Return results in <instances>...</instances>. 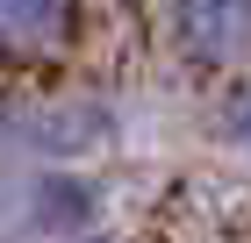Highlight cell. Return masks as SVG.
I'll use <instances>...</instances> for the list:
<instances>
[{
  "label": "cell",
  "instance_id": "cell-5",
  "mask_svg": "<svg viewBox=\"0 0 251 243\" xmlns=\"http://www.w3.org/2000/svg\"><path fill=\"white\" fill-rule=\"evenodd\" d=\"M72 243H115V236H72Z\"/></svg>",
  "mask_w": 251,
  "mask_h": 243
},
{
  "label": "cell",
  "instance_id": "cell-6",
  "mask_svg": "<svg viewBox=\"0 0 251 243\" xmlns=\"http://www.w3.org/2000/svg\"><path fill=\"white\" fill-rule=\"evenodd\" d=\"M244 150H251V143H244Z\"/></svg>",
  "mask_w": 251,
  "mask_h": 243
},
{
  "label": "cell",
  "instance_id": "cell-3",
  "mask_svg": "<svg viewBox=\"0 0 251 243\" xmlns=\"http://www.w3.org/2000/svg\"><path fill=\"white\" fill-rule=\"evenodd\" d=\"M79 0H0V50L15 57H43L72 36Z\"/></svg>",
  "mask_w": 251,
  "mask_h": 243
},
{
  "label": "cell",
  "instance_id": "cell-4",
  "mask_svg": "<svg viewBox=\"0 0 251 243\" xmlns=\"http://www.w3.org/2000/svg\"><path fill=\"white\" fill-rule=\"evenodd\" d=\"M230 136H237V143H251V93L230 108Z\"/></svg>",
  "mask_w": 251,
  "mask_h": 243
},
{
  "label": "cell",
  "instance_id": "cell-1",
  "mask_svg": "<svg viewBox=\"0 0 251 243\" xmlns=\"http://www.w3.org/2000/svg\"><path fill=\"white\" fill-rule=\"evenodd\" d=\"M115 143V108L100 93H22L0 108V150L22 165H86Z\"/></svg>",
  "mask_w": 251,
  "mask_h": 243
},
{
  "label": "cell",
  "instance_id": "cell-2",
  "mask_svg": "<svg viewBox=\"0 0 251 243\" xmlns=\"http://www.w3.org/2000/svg\"><path fill=\"white\" fill-rule=\"evenodd\" d=\"M173 50L201 72H230L251 57V0H165Z\"/></svg>",
  "mask_w": 251,
  "mask_h": 243
}]
</instances>
